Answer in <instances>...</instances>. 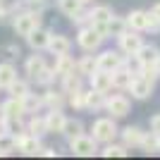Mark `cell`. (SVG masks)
I'll list each match as a JSON object with an SVG mask.
<instances>
[{
	"label": "cell",
	"mask_w": 160,
	"mask_h": 160,
	"mask_svg": "<svg viewBox=\"0 0 160 160\" xmlns=\"http://www.w3.org/2000/svg\"><path fill=\"white\" fill-rule=\"evenodd\" d=\"M62 79V91H65L67 96L69 93H74V91H79V88H84L81 86V84H84V77H81L79 72H77V69H74V72H69V74H65V77H60Z\"/></svg>",
	"instance_id": "22"
},
{
	"label": "cell",
	"mask_w": 160,
	"mask_h": 160,
	"mask_svg": "<svg viewBox=\"0 0 160 160\" xmlns=\"http://www.w3.org/2000/svg\"><path fill=\"white\" fill-rule=\"evenodd\" d=\"M117 134H120V129L115 124V117H98L91 127V136L98 143H112L117 139Z\"/></svg>",
	"instance_id": "3"
},
{
	"label": "cell",
	"mask_w": 160,
	"mask_h": 160,
	"mask_svg": "<svg viewBox=\"0 0 160 160\" xmlns=\"http://www.w3.org/2000/svg\"><path fill=\"white\" fill-rule=\"evenodd\" d=\"M2 108H5V115L7 117H24L27 115V108H24V100L22 98H10L2 103Z\"/></svg>",
	"instance_id": "26"
},
{
	"label": "cell",
	"mask_w": 160,
	"mask_h": 160,
	"mask_svg": "<svg viewBox=\"0 0 160 160\" xmlns=\"http://www.w3.org/2000/svg\"><path fill=\"white\" fill-rule=\"evenodd\" d=\"M0 2H5V0H0Z\"/></svg>",
	"instance_id": "48"
},
{
	"label": "cell",
	"mask_w": 160,
	"mask_h": 160,
	"mask_svg": "<svg viewBox=\"0 0 160 160\" xmlns=\"http://www.w3.org/2000/svg\"><path fill=\"white\" fill-rule=\"evenodd\" d=\"M103 158H127V146L124 143H105V148L100 151Z\"/></svg>",
	"instance_id": "32"
},
{
	"label": "cell",
	"mask_w": 160,
	"mask_h": 160,
	"mask_svg": "<svg viewBox=\"0 0 160 160\" xmlns=\"http://www.w3.org/2000/svg\"><path fill=\"white\" fill-rule=\"evenodd\" d=\"M69 151H72L74 155H81V158H91V155L100 153L98 141H96L93 136H86V134H79V136L69 139Z\"/></svg>",
	"instance_id": "4"
},
{
	"label": "cell",
	"mask_w": 160,
	"mask_h": 160,
	"mask_svg": "<svg viewBox=\"0 0 160 160\" xmlns=\"http://www.w3.org/2000/svg\"><path fill=\"white\" fill-rule=\"evenodd\" d=\"M117 46H120V50L124 55L134 58V55L139 53V48L143 46V36H141V31H136V29H127V31L117 38Z\"/></svg>",
	"instance_id": "6"
},
{
	"label": "cell",
	"mask_w": 160,
	"mask_h": 160,
	"mask_svg": "<svg viewBox=\"0 0 160 160\" xmlns=\"http://www.w3.org/2000/svg\"><path fill=\"white\" fill-rule=\"evenodd\" d=\"M69 50H72V41L65 33H53L50 36V43H48V53L50 55H65Z\"/></svg>",
	"instance_id": "17"
},
{
	"label": "cell",
	"mask_w": 160,
	"mask_h": 160,
	"mask_svg": "<svg viewBox=\"0 0 160 160\" xmlns=\"http://www.w3.org/2000/svg\"><path fill=\"white\" fill-rule=\"evenodd\" d=\"M127 29H129L127 19H122V17H117V14H115L112 19L105 24V33H108V38H112V36H115V38H120V36L127 31Z\"/></svg>",
	"instance_id": "27"
},
{
	"label": "cell",
	"mask_w": 160,
	"mask_h": 160,
	"mask_svg": "<svg viewBox=\"0 0 160 160\" xmlns=\"http://www.w3.org/2000/svg\"><path fill=\"white\" fill-rule=\"evenodd\" d=\"M98 58V69H105V72H115V69H120L122 65H129V55H124L117 48V50H103L100 55H96Z\"/></svg>",
	"instance_id": "5"
},
{
	"label": "cell",
	"mask_w": 160,
	"mask_h": 160,
	"mask_svg": "<svg viewBox=\"0 0 160 160\" xmlns=\"http://www.w3.org/2000/svg\"><path fill=\"white\" fill-rule=\"evenodd\" d=\"M29 81H31V79H29ZM29 81H27V79H14L12 84L5 88L7 96H12V98H22V100H24L29 93H31V86H29Z\"/></svg>",
	"instance_id": "24"
},
{
	"label": "cell",
	"mask_w": 160,
	"mask_h": 160,
	"mask_svg": "<svg viewBox=\"0 0 160 160\" xmlns=\"http://www.w3.org/2000/svg\"><path fill=\"white\" fill-rule=\"evenodd\" d=\"M88 14H91V24H108V22L115 17L110 5H93L88 10Z\"/></svg>",
	"instance_id": "19"
},
{
	"label": "cell",
	"mask_w": 160,
	"mask_h": 160,
	"mask_svg": "<svg viewBox=\"0 0 160 160\" xmlns=\"http://www.w3.org/2000/svg\"><path fill=\"white\" fill-rule=\"evenodd\" d=\"M38 27H41V12H36V10H22V12L14 14V19H12L14 33H17V36H24V38Z\"/></svg>",
	"instance_id": "2"
},
{
	"label": "cell",
	"mask_w": 160,
	"mask_h": 160,
	"mask_svg": "<svg viewBox=\"0 0 160 160\" xmlns=\"http://www.w3.org/2000/svg\"><path fill=\"white\" fill-rule=\"evenodd\" d=\"M55 77H58V74H55L53 67H46V69H43V72L36 77V84H38V86H43V88H48V86L55 81Z\"/></svg>",
	"instance_id": "37"
},
{
	"label": "cell",
	"mask_w": 160,
	"mask_h": 160,
	"mask_svg": "<svg viewBox=\"0 0 160 160\" xmlns=\"http://www.w3.org/2000/svg\"><path fill=\"white\" fill-rule=\"evenodd\" d=\"M2 50H5V55H7V58H19V55H22L19 46H5Z\"/></svg>",
	"instance_id": "41"
},
{
	"label": "cell",
	"mask_w": 160,
	"mask_h": 160,
	"mask_svg": "<svg viewBox=\"0 0 160 160\" xmlns=\"http://www.w3.org/2000/svg\"><path fill=\"white\" fill-rule=\"evenodd\" d=\"M53 69H55V74H58V77H65V74H69V72H74V69H77V62L72 60V55H69V53L55 55Z\"/></svg>",
	"instance_id": "23"
},
{
	"label": "cell",
	"mask_w": 160,
	"mask_h": 160,
	"mask_svg": "<svg viewBox=\"0 0 160 160\" xmlns=\"http://www.w3.org/2000/svg\"><path fill=\"white\" fill-rule=\"evenodd\" d=\"M155 69H158V74H160V58L155 60Z\"/></svg>",
	"instance_id": "46"
},
{
	"label": "cell",
	"mask_w": 160,
	"mask_h": 160,
	"mask_svg": "<svg viewBox=\"0 0 160 160\" xmlns=\"http://www.w3.org/2000/svg\"><path fill=\"white\" fill-rule=\"evenodd\" d=\"M81 2H84V5H88V2H93V0H81Z\"/></svg>",
	"instance_id": "47"
},
{
	"label": "cell",
	"mask_w": 160,
	"mask_h": 160,
	"mask_svg": "<svg viewBox=\"0 0 160 160\" xmlns=\"http://www.w3.org/2000/svg\"><path fill=\"white\" fill-rule=\"evenodd\" d=\"M141 151L143 153H160V136L155 132H146V136H143V141H141Z\"/></svg>",
	"instance_id": "30"
},
{
	"label": "cell",
	"mask_w": 160,
	"mask_h": 160,
	"mask_svg": "<svg viewBox=\"0 0 160 160\" xmlns=\"http://www.w3.org/2000/svg\"><path fill=\"white\" fill-rule=\"evenodd\" d=\"M7 115H5V108H2V103H0V124H5Z\"/></svg>",
	"instance_id": "44"
},
{
	"label": "cell",
	"mask_w": 160,
	"mask_h": 160,
	"mask_svg": "<svg viewBox=\"0 0 160 160\" xmlns=\"http://www.w3.org/2000/svg\"><path fill=\"white\" fill-rule=\"evenodd\" d=\"M50 36H53V33L48 31V29L38 27V29H33V31L27 36V43H29V48H31V50H48Z\"/></svg>",
	"instance_id": "11"
},
{
	"label": "cell",
	"mask_w": 160,
	"mask_h": 160,
	"mask_svg": "<svg viewBox=\"0 0 160 160\" xmlns=\"http://www.w3.org/2000/svg\"><path fill=\"white\" fill-rule=\"evenodd\" d=\"M136 74L146 77V79L153 81V84L160 79V74H158V69H155V65H139V67H136Z\"/></svg>",
	"instance_id": "38"
},
{
	"label": "cell",
	"mask_w": 160,
	"mask_h": 160,
	"mask_svg": "<svg viewBox=\"0 0 160 160\" xmlns=\"http://www.w3.org/2000/svg\"><path fill=\"white\" fill-rule=\"evenodd\" d=\"M46 58L43 55H38V50H33V55H29L27 62H24V74H27L31 81H36V77H38L43 69H46Z\"/></svg>",
	"instance_id": "10"
},
{
	"label": "cell",
	"mask_w": 160,
	"mask_h": 160,
	"mask_svg": "<svg viewBox=\"0 0 160 160\" xmlns=\"http://www.w3.org/2000/svg\"><path fill=\"white\" fill-rule=\"evenodd\" d=\"M153 14L160 19V2H155V5H153Z\"/></svg>",
	"instance_id": "45"
},
{
	"label": "cell",
	"mask_w": 160,
	"mask_h": 160,
	"mask_svg": "<svg viewBox=\"0 0 160 160\" xmlns=\"http://www.w3.org/2000/svg\"><path fill=\"white\" fill-rule=\"evenodd\" d=\"M43 100H46V108L48 110H62V108L67 105V93L65 91H55V88L48 86L46 88V93H43Z\"/></svg>",
	"instance_id": "16"
},
{
	"label": "cell",
	"mask_w": 160,
	"mask_h": 160,
	"mask_svg": "<svg viewBox=\"0 0 160 160\" xmlns=\"http://www.w3.org/2000/svg\"><path fill=\"white\" fill-rule=\"evenodd\" d=\"M27 132L36 134V136H43V134H50L48 132V122H46V115L41 117V115H31L27 122Z\"/></svg>",
	"instance_id": "28"
},
{
	"label": "cell",
	"mask_w": 160,
	"mask_h": 160,
	"mask_svg": "<svg viewBox=\"0 0 160 160\" xmlns=\"http://www.w3.org/2000/svg\"><path fill=\"white\" fill-rule=\"evenodd\" d=\"M151 132L160 134V112H158V115H153V117H151Z\"/></svg>",
	"instance_id": "42"
},
{
	"label": "cell",
	"mask_w": 160,
	"mask_h": 160,
	"mask_svg": "<svg viewBox=\"0 0 160 160\" xmlns=\"http://www.w3.org/2000/svg\"><path fill=\"white\" fill-rule=\"evenodd\" d=\"M105 103H108L105 91H98V88H88L86 91V110L100 112V110H105Z\"/></svg>",
	"instance_id": "15"
},
{
	"label": "cell",
	"mask_w": 160,
	"mask_h": 160,
	"mask_svg": "<svg viewBox=\"0 0 160 160\" xmlns=\"http://www.w3.org/2000/svg\"><path fill=\"white\" fill-rule=\"evenodd\" d=\"M160 58V48L153 46V43H143L139 48V53L134 55L136 65H155V60Z\"/></svg>",
	"instance_id": "14"
},
{
	"label": "cell",
	"mask_w": 160,
	"mask_h": 160,
	"mask_svg": "<svg viewBox=\"0 0 160 160\" xmlns=\"http://www.w3.org/2000/svg\"><path fill=\"white\" fill-rule=\"evenodd\" d=\"M67 105H72L74 110H86V91L79 88V91L69 93L67 96Z\"/></svg>",
	"instance_id": "35"
},
{
	"label": "cell",
	"mask_w": 160,
	"mask_h": 160,
	"mask_svg": "<svg viewBox=\"0 0 160 160\" xmlns=\"http://www.w3.org/2000/svg\"><path fill=\"white\" fill-rule=\"evenodd\" d=\"M5 132L14 134V136H19V134L27 132V124L22 122V117H7V120H5Z\"/></svg>",
	"instance_id": "36"
},
{
	"label": "cell",
	"mask_w": 160,
	"mask_h": 160,
	"mask_svg": "<svg viewBox=\"0 0 160 160\" xmlns=\"http://www.w3.org/2000/svg\"><path fill=\"white\" fill-rule=\"evenodd\" d=\"M148 31H151V33H158L160 31V19L153 14V10L148 12Z\"/></svg>",
	"instance_id": "40"
},
{
	"label": "cell",
	"mask_w": 160,
	"mask_h": 160,
	"mask_svg": "<svg viewBox=\"0 0 160 160\" xmlns=\"http://www.w3.org/2000/svg\"><path fill=\"white\" fill-rule=\"evenodd\" d=\"M120 136H122V143L127 148H141V141H143V136H146V132L141 127H124L120 132Z\"/></svg>",
	"instance_id": "12"
},
{
	"label": "cell",
	"mask_w": 160,
	"mask_h": 160,
	"mask_svg": "<svg viewBox=\"0 0 160 160\" xmlns=\"http://www.w3.org/2000/svg\"><path fill=\"white\" fill-rule=\"evenodd\" d=\"M81 7H84V2H81V0H58V10H60L62 14H67V17L77 14Z\"/></svg>",
	"instance_id": "34"
},
{
	"label": "cell",
	"mask_w": 160,
	"mask_h": 160,
	"mask_svg": "<svg viewBox=\"0 0 160 160\" xmlns=\"http://www.w3.org/2000/svg\"><path fill=\"white\" fill-rule=\"evenodd\" d=\"M79 134H84V122L74 120V117H67L65 129H62V136H67V141H69V139H74V136H79Z\"/></svg>",
	"instance_id": "31"
},
{
	"label": "cell",
	"mask_w": 160,
	"mask_h": 160,
	"mask_svg": "<svg viewBox=\"0 0 160 160\" xmlns=\"http://www.w3.org/2000/svg\"><path fill=\"white\" fill-rule=\"evenodd\" d=\"M158 136H160V134H158Z\"/></svg>",
	"instance_id": "49"
},
{
	"label": "cell",
	"mask_w": 160,
	"mask_h": 160,
	"mask_svg": "<svg viewBox=\"0 0 160 160\" xmlns=\"http://www.w3.org/2000/svg\"><path fill=\"white\" fill-rule=\"evenodd\" d=\"M134 77H136V72H132V69H129V65H122L120 69H115V72H112V88L127 91L129 84L134 81Z\"/></svg>",
	"instance_id": "13"
},
{
	"label": "cell",
	"mask_w": 160,
	"mask_h": 160,
	"mask_svg": "<svg viewBox=\"0 0 160 160\" xmlns=\"http://www.w3.org/2000/svg\"><path fill=\"white\" fill-rule=\"evenodd\" d=\"M96 69H98V58H96V55H84V58L77 62V72H79L84 79H88Z\"/></svg>",
	"instance_id": "25"
},
{
	"label": "cell",
	"mask_w": 160,
	"mask_h": 160,
	"mask_svg": "<svg viewBox=\"0 0 160 160\" xmlns=\"http://www.w3.org/2000/svg\"><path fill=\"white\" fill-rule=\"evenodd\" d=\"M153 88H155L153 81H148L146 77L136 74V77H134V81L129 84L127 91L132 93V98H136V100H146V98H151V96H153Z\"/></svg>",
	"instance_id": "9"
},
{
	"label": "cell",
	"mask_w": 160,
	"mask_h": 160,
	"mask_svg": "<svg viewBox=\"0 0 160 160\" xmlns=\"http://www.w3.org/2000/svg\"><path fill=\"white\" fill-rule=\"evenodd\" d=\"M24 108H27V115H36L41 108H46V100H43V93L36 96V93H29L24 98Z\"/></svg>",
	"instance_id": "33"
},
{
	"label": "cell",
	"mask_w": 160,
	"mask_h": 160,
	"mask_svg": "<svg viewBox=\"0 0 160 160\" xmlns=\"http://www.w3.org/2000/svg\"><path fill=\"white\" fill-rule=\"evenodd\" d=\"M69 19H72V24H77V27H86V24H91V14H88L86 10L81 7L79 12H77V14H72Z\"/></svg>",
	"instance_id": "39"
},
{
	"label": "cell",
	"mask_w": 160,
	"mask_h": 160,
	"mask_svg": "<svg viewBox=\"0 0 160 160\" xmlns=\"http://www.w3.org/2000/svg\"><path fill=\"white\" fill-rule=\"evenodd\" d=\"M127 24L129 29H136V31H148V12L146 10H132L127 14Z\"/></svg>",
	"instance_id": "21"
},
{
	"label": "cell",
	"mask_w": 160,
	"mask_h": 160,
	"mask_svg": "<svg viewBox=\"0 0 160 160\" xmlns=\"http://www.w3.org/2000/svg\"><path fill=\"white\" fill-rule=\"evenodd\" d=\"M105 41V33L100 31L93 24H86V27H79V33H77V46L86 53H96L100 48V43Z\"/></svg>",
	"instance_id": "1"
},
{
	"label": "cell",
	"mask_w": 160,
	"mask_h": 160,
	"mask_svg": "<svg viewBox=\"0 0 160 160\" xmlns=\"http://www.w3.org/2000/svg\"><path fill=\"white\" fill-rule=\"evenodd\" d=\"M17 79V67L12 62H0V88H7Z\"/></svg>",
	"instance_id": "29"
},
{
	"label": "cell",
	"mask_w": 160,
	"mask_h": 160,
	"mask_svg": "<svg viewBox=\"0 0 160 160\" xmlns=\"http://www.w3.org/2000/svg\"><path fill=\"white\" fill-rule=\"evenodd\" d=\"M46 122H48V132H50V134H62L67 117H65V112H62V110H48Z\"/></svg>",
	"instance_id": "20"
},
{
	"label": "cell",
	"mask_w": 160,
	"mask_h": 160,
	"mask_svg": "<svg viewBox=\"0 0 160 160\" xmlns=\"http://www.w3.org/2000/svg\"><path fill=\"white\" fill-rule=\"evenodd\" d=\"M17 151H19L22 155H41V151H43L41 136H36V134H31V132L19 134V136H17Z\"/></svg>",
	"instance_id": "8"
},
{
	"label": "cell",
	"mask_w": 160,
	"mask_h": 160,
	"mask_svg": "<svg viewBox=\"0 0 160 160\" xmlns=\"http://www.w3.org/2000/svg\"><path fill=\"white\" fill-rule=\"evenodd\" d=\"M88 81H91V88H98V91H110L112 88V72H105V69H96L91 77H88Z\"/></svg>",
	"instance_id": "18"
},
{
	"label": "cell",
	"mask_w": 160,
	"mask_h": 160,
	"mask_svg": "<svg viewBox=\"0 0 160 160\" xmlns=\"http://www.w3.org/2000/svg\"><path fill=\"white\" fill-rule=\"evenodd\" d=\"M105 110H108V115H110V117L120 120V117H127V115H129V110H132V103H129L127 96H122V93H112V96H108Z\"/></svg>",
	"instance_id": "7"
},
{
	"label": "cell",
	"mask_w": 160,
	"mask_h": 160,
	"mask_svg": "<svg viewBox=\"0 0 160 160\" xmlns=\"http://www.w3.org/2000/svg\"><path fill=\"white\" fill-rule=\"evenodd\" d=\"M41 155H46V158H55V155H58V151H55V148H43V151H41Z\"/></svg>",
	"instance_id": "43"
}]
</instances>
